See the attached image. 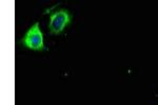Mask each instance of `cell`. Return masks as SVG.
<instances>
[{"label": "cell", "instance_id": "1", "mask_svg": "<svg viewBox=\"0 0 158 105\" xmlns=\"http://www.w3.org/2000/svg\"><path fill=\"white\" fill-rule=\"evenodd\" d=\"M20 43L23 44L25 47L31 48L34 50H44V44H43V35L40 30L39 22H35L29 30L25 33Z\"/></svg>", "mask_w": 158, "mask_h": 105}, {"label": "cell", "instance_id": "2", "mask_svg": "<svg viewBox=\"0 0 158 105\" xmlns=\"http://www.w3.org/2000/svg\"><path fill=\"white\" fill-rule=\"evenodd\" d=\"M72 21V15L68 10H58L50 14L49 30L52 35H59Z\"/></svg>", "mask_w": 158, "mask_h": 105}]
</instances>
